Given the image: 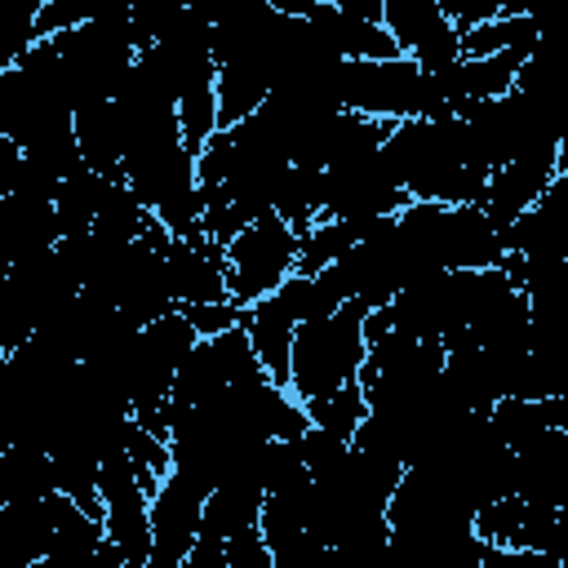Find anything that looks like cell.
Listing matches in <instances>:
<instances>
[{
    "label": "cell",
    "instance_id": "8fae6325",
    "mask_svg": "<svg viewBox=\"0 0 568 568\" xmlns=\"http://www.w3.org/2000/svg\"><path fill=\"white\" fill-rule=\"evenodd\" d=\"M169 280L178 293V306H204V302H226V248H217L209 235L204 240H173L164 248Z\"/></svg>",
    "mask_w": 568,
    "mask_h": 568
},
{
    "label": "cell",
    "instance_id": "ac0fdd59",
    "mask_svg": "<svg viewBox=\"0 0 568 568\" xmlns=\"http://www.w3.org/2000/svg\"><path fill=\"white\" fill-rule=\"evenodd\" d=\"M58 493V462L44 448L0 453V501H44Z\"/></svg>",
    "mask_w": 568,
    "mask_h": 568
},
{
    "label": "cell",
    "instance_id": "7a4b0ae2",
    "mask_svg": "<svg viewBox=\"0 0 568 568\" xmlns=\"http://www.w3.org/2000/svg\"><path fill=\"white\" fill-rule=\"evenodd\" d=\"M395 222L430 271H493L506 257V235L479 204L413 200Z\"/></svg>",
    "mask_w": 568,
    "mask_h": 568
},
{
    "label": "cell",
    "instance_id": "30bf717a",
    "mask_svg": "<svg viewBox=\"0 0 568 568\" xmlns=\"http://www.w3.org/2000/svg\"><path fill=\"white\" fill-rule=\"evenodd\" d=\"M559 178V155H519L510 164H501L488 186H484V200L479 209L493 217V226H510L519 213H528Z\"/></svg>",
    "mask_w": 568,
    "mask_h": 568
},
{
    "label": "cell",
    "instance_id": "7402d4cb",
    "mask_svg": "<svg viewBox=\"0 0 568 568\" xmlns=\"http://www.w3.org/2000/svg\"><path fill=\"white\" fill-rule=\"evenodd\" d=\"M493 426H497V435H501L510 448L528 444V439L541 435V430H555V426H550V408H546V399H497V408H493Z\"/></svg>",
    "mask_w": 568,
    "mask_h": 568
},
{
    "label": "cell",
    "instance_id": "d4e9b609",
    "mask_svg": "<svg viewBox=\"0 0 568 568\" xmlns=\"http://www.w3.org/2000/svg\"><path fill=\"white\" fill-rule=\"evenodd\" d=\"M484 568H568V564H559L555 555H541V550H510V546H488V555H484Z\"/></svg>",
    "mask_w": 568,
    "mask_h": 568
},
{
    "label": "cell",
    "instance_id": "ba28073f",
    "mask_svg": "<svg viewBox=\"0 0 568 568\" xmlns=\"http://www.w3.org/2000/svg\"><path fill=\"white\" fill-rule=\"evenodd\" d=\"M98 493H102V506H106V537H111L138 568H146L151 546H155V532H151V493L142 488L138 466L129 462V453L102 462V470H98Z\"/></svg>",
    "mask_w": 568,
    "mask_h": 568
},
{
    "label": "cell",
    "instance_id": "ffe728a7",
    "mask_svg": "<svg viewBox=\"0 0 568 568\" xmlns=\"http://www.w3.org/2000/svg\"><path fill=\"white\" fill-rule=\"evenodd\" d=\"M111 186H115V178L93 173L89 164H84L75 178H67L62 191H58V200H53L58 222H62V235H84V231H93V222H98V213H102Z\"/></svg>",
    "mask_w": 568,
    "mask_h": 568
},
{
    "label": "cell",
    "instance_id": "7c38bea8",
    "mask_svg": "<svg viewBox=\"0 0 568 568\" xmlns=\"http://www.w3.org/2000/svg\"><path fill=\"white\" fill-rule=\"evenodd\" d=\"M58 240H62V222H58L53 204L22 200V195H0V257H4V266L53 253Z\"/></svg>",
    "mask_w": 568,
    "mask_h": 568
},
{
    "label": "cell",
    "instance_id": "277c9868",
    "mask_svg": "<svg viewBox=\"0 0 568 568\" xmlns=\"http://www.w3.org/2000/svg\"><path fill=\"white\" fill-rule=\"evenodd\" d=\"M342 111H355L364 120H448V102L439 98L435 80L413 58H386V62H342Z\"/></svg>",
    "mask_w": 568,
    "mask_h": 568
},
{
    "label": "cell",
    "instance_id": "603a6c76",
    "mask_svg": "<svg viewBox=\"0 0 568 568\" xmlns=\"http://www.w3.org/2000/svg\"><path fill=\"white\" fill-rule=\"evenodd\" d=\"M182 315L191 320V328L200 337H217V333H231V328H248V315L253 306H240V302H204V306H182Z\"/></svg>",
    "mask_w": 568,
    "mask_h": 568
},
{
    "label": "cell",
    "instance_id": "5bb4252c",
    "mask_svg": "<svg viewBox=\"0 0 568 568\" xmlns=\"http://www.w3.org/2000/svg\"><path fill=\"white\" fill-rule=\"evenodd\" d=\"M102 546H106V524L84 515L67 493H58L53 497V537H49L44 559L53 568H93Z\"/></svg>",
    "mask_w": 568,
    "mask_h": 568
},
{
    "label": "cell",
    "instance_id": "cb8c5ba5",
    "mask_svg": "<svg viewBox=\"0 0 568 568\" xmlns=\"http://www.w3.org/2000/svg\"><path fill=\"white\" fill-rule=\"evenodd\" d=\"M439 9L457 27V36H466V31H475V27H484V22H493V18L506 13L501 0H439Z\"/></svg>",
    "mask_w": 568,
    "mask_h": 568
},
{
    "label": "cell",
    "instance_id": "52a82bcc",
    "mask_svg": "<svg viewBox=\"0 0 568 568\" xmlns=\"http://www.w3.org/2000/svg\"><path fill=\"white\" fill-rule=\"evenodd\" d=\"M408 204H413L408 191L395 182V173L377 151L328 169V200L320 222H382V217H399Z\"/></svg>",
    "mask_w": 568,
    "mask_h": 568
},
{
    "label": "cell",
    "instance_id": "e0dca14e",
    "mask_svg": "<svg viewBox=\"0 0 568 568\" xmlns=\"http://www.w3.org/2000/svg\"><path fill=\"white\" fill-rule=\"evenodd\" d=\"M271 302H275V311H280L293 328H302V324H315V320L337 315L346 297H342L333 271H320V275L293 271V275L280 284V293H271Z\"/></svg>",
    "mask_w": 568,
    "mask_h": 568
},
{
    "label": "cell",
    "instance_id": "44dd1931",
    "mask_svg": "<svg viewBox=\"0 0 568 568\" xmlns=\"http://www.w3.org/2000/svg\"><path fill=\"white\" fill-rule=\"evenodd\" d=\"M306 413H311V426H320V430H328V435H337V439H355V430L364 426V417H368V399H364V386L359 382H351V386H342V390H333L328 399H315V404H306Z\"/></svg>",
    "mask_w": 568,
    "mask_h": 568
},
{
    "label": "cell",
    "instance_id": "4316f807",
    "mask_svg": "<svg viewBox=\"0 0 568 568\" xmlns=\"http://www.w3.org/2000/svg\"><path fill=\"white\" fill-rule=\"evenodd\" d=\"M546 408H550V426H555V430H568V395L546 399Z\"/></svg>",
    "mask_w": 568,
    "mask_h": 568
},
{
    "label": "cell",
    "instance_id": "484cf974",
    "mask_svg": "<svg viewBox=\"0 0 568 568\" xmlns=\"http://www.w3.org/2000/svg\"><path fill=\"white\" fill-rule=\"evenodd\" d=\"M93 568H138V564H133V559H129V555L106 537V546L98 550V564H93Z\"/></svg>",
    "mask_w": 568,
    "mask_h": 568
},
{
    "label": "cell",
    "instance_id": "3957f363",
    "mask_svg": "<svg viewBox=\"0 0 568 568\" xmlns=\"http://www.w3.org/2000/svg\"><path fill=\"white\" fill-rule=\"evenodd\" d=\"M368 311L359 302H342L337 315L302 324L293 337V373L288 390L302 404L328 399L333 390L359 382V368L368 359V337H364Z\"/></svg>",
    "mask_w": 568,
    "mask_h": 568
},
{
    "label": "cell",
    "instance_id": "9a60e30c",
    "mask_svg": "<svg viewBox=\"0 0 568 568\" xmlns=\"http://www.w3.org/2000/svg\"><path fill=\"white\" fill-rule=\"evenodd\" d=\"M75 142H80V155L93 173H106V178L120 182L124 151H129V129H124V115H120L115 102L75 111Z\"/></svg>",
    "mask_w": 568,
    "mask_h": 568
},
{
    "label": "cell",
    "instance_id": "8992f818",
    "mask_svg": "<svg viewBox=\"0 0 568 568\" xmlns=\"http://www.w3.org/2000/svg\"><path fill=\"white\" fill-rule=\"evenodd\" d=\"M297 253H302V235L284 222V217H262L248 231L235 235V244L226 248V288L231 302L240 306H257L271 293H280V284L297 271Z\"/></svg>",
    "mask_w": 568,
    "mask_h": 568
},
{
    "label": "cell",
    "instance_id": "9c48e42d",
    "mask_svg": "<svg viewBox=\"0 0 568 568\" xmlns=\"http://www.w3.org/2000/svg\"><path fill=\"white\" fill-rule=\"evenodd\" d=\"M382 22L399 44V53L413 58L426 75H439L453 62H462V36L444 18L439 0H386Z\"/></svg>",
    "mask_w": 568,
    "mask_h": 568
},
{
    "label": "cell",
    "instance_id": "5b68a950",
    "mask_svg": "<svg viewBox=\"0 0 568 568\" xmlns=\"http://www.w3.org/2000/svg\"><path fill=\"white\" fill-rule=\"evenodd\" d=\"M328 271H333L337 288H342V297H346V302H359L364 311H386L413 280L435 275V271L422 262V253L413 248V240L399 231L395 217L377 222V226H373L355 248H346Z\"/></svg>",
    "mask_w": 568,
    "mask_h": 568
},
{
    "label": "cell",
    "instance_id": "6da1fadb",
    "mask_svg": "<svg viewBox=\"0 0 568 568\" xmlns=\"http://www.w3.org/2000/svg\"><path fill=\"white\" fill-rule=\"evenodd\" d=\"M386 169L408 191V200L435 204H479L488 173L470 164L462 115L448 120H399L382 146Z\"/></svg>",
    "mask_w": 568,
    "mask_h": 568
},
{
    "label": "cell",
    "instance_id": "83f0119b",
    "mask_svg": "<svg viewBox=\"0 0 568 568\" xmlns=\"http://www.w3.org/2000/svg\"><path fill=\"white\" fill-rule=\"evenodd\" d=\"M559 178L568 182V129H564V138H559Z\"/></svg>",
    "mask_w": 568,
    "mask_h": 568
},
{
    "label": "cell",
    "instance_id": "d6986e66",
    "mask_svg": "<svg viewBox=\"0 0 568 568\" xmlns=\"http://www.w3.org/2000/svg\"><path fill=\"white\" fill-rule=\"evenodd\" d=\"M248 337H253V351H257L266 377H271L275 386L288 390V373H293V337H297V328L275 311L271 297L253 306V315H248Z\"/></svg>",
    "mask_w": 568,
    "mask_h": 568
},
{
    "label": "cell",
    "instance_id": "2e32d148",
    "mask_svg": "<svg viewBox=\"0 0 568 568\" xmlns=\"http://www.w3.org/2000/svg\"><path fill=\"white\" fill-rule=\"evenodd\" d=\"M262 506H266V488L253 479H222L209 501H204V532L231 541L244 532L262 528Z\"/></svg>",
    "mask_w": 568,
    "mask_h": 568
},
{
    "label": "cell",
    "instance_id": "4fadbf2b",
    "mask_svg": "<svg viewBox=\"0 0 568 568\" xmlns=\"http://www.w3.org/2000/svg\"><path fill=\"white\" fill-rule=\"evenodd\" d=\"M501 235H506V253H519L524 262H564L568 257V200L550 186Z\"/></svg>",
    "mask_w": 568,
    "mask_h": 568
}]
</instances>
